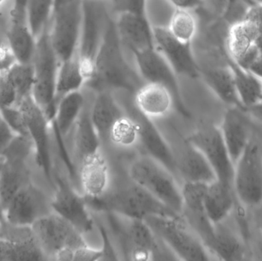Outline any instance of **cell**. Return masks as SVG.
<instances>
[{
	"label": "cell",
	"instance_id": "34",
	"mask_svg": "<svg viewBox=\"0 0 262 261\" xmlns=\"http://www.w3.org/2000/svg\"><path fill=\"white\" fill-rule=\"evenodd\" d=\"M86 81L87 79L83 72L78 53L72 58L60 62L57 76L55 107L64 95L82 90Z\"/></svg>",
	"mask_w": 262,
	"mask_h": 261
},
{
	"label": "cell",
	"instance_id": "2",
	"mask_svg": "<svg viewBox=\"0 0 262 261\" xmlns=\"http://www.w3.org/2000/svg\"><path fill=\"white\" fill-rule=\"evenodd\" d=\"M91 211L113 214L129 219L144 220L149 216L180 217L147 191L131 182V184L115 191L109 190L104 196L88 199Z\"/></svg>",
	"mask_w": 262,
	"mask_h": 261
},
{
	"label": "cell",
	"instance_id": "45",
	"mask_svg": "<svg viewBox=\"0 0 262 261\" xmlns=\"http://www.w3.org/2000/svg\"><path fill=\"white\" fill-rule=\"evenodd\" d=\"M17 137L0 112V154Z\"/></svg>",
	"mask_w": 262,
	"mask_h": 261
},
{
	"label": "cell",
	"instance_id": "47",
	"mask_svg": "<svg viewBox=\"0 0 262 261\" xmlns=\"http://www.w3.org/2000/svg\"><path fill=\"white\" fill-rule=\"evenodd\" d=\"M174 9L194 10L204 5L203 0H166Z\"/></svg>",
	"mask_w": 262,
	"mask_h": 261
},
{
	"label": "cell",
	"instance_id": "10",
	"mask_svg": "<svg viewBox=\"0 0 262 261\" xmlns=\"http://www.w3.org/2000/svg\"><path fill=\"white\" fill-rule=\"evenodd\" d=\"M32 144L30 139L17 136L0 154V191L3 212L12 196L30 182V170L27 159Z\"/></svg>",
	"mask_w": 262,
	"mask_h": 261
},
{
	"label": "cell",
	"instance_id": "32",
	"mask_svg": "<svg viewBox=\"0 0 262 261\" xmlns=\"http://www.w3.org/2000/svg\"><path fill=\"white\" fill-rule=\"evenodd\" d=\"M215 96L229 107H242L237 97L230 66L206 69L200 74Z\"/></svg>",
	"mask_w": 262,
	"mask_h": 261
},
{
	"label": "cell",
	"instance_id": "41",
	"mask_svg": "<svg viewBox=\"0 0 262 261\" xmlns=\"http://www.w3.org/2000/svg\"><path fill=\"white\" fill-rule=\"evenodd\" d=\"M112 7L116 12L132 13L148 17L146 13V0H111Z\"/></svg>",
	"mask_w": 262,
	"mask_h": 261
},
{
	"label": "cell",
	"instance_id": "5",
	"mask_svg": "<svg viewBox=\"0 0 262 261\" xmlns=\"http://www.w3.org/2000/svg\"><path fill=\"white\" fill-rule=\"evenodd\" d=\"M31 230L46 260H72L74 251L87 244L82 233L53 211L38 219Z\"/></svg>",
	"mask_w": 262,
	"mask_h": 261
},
{
	"label": "cell",
	"instance_id": "13",
	"mask_svg": "<svg viewBox=\"0 0 262 261\" xmlns=\"http://www.w3.org/2000/svg\"><path fill=\"white\" fill-rule=\"evenodd\" d=\"M55 193L51 198L52 211L72 224L83 234L96 227L95 219L82 193H79L66 179L57 175L54 179Z\"/></svg>",
	"mask_w": 262,
	"mask_h": 261
},
{
	"label": "cell",
	"instance_id": "4",
	"mask_svg": "<svg viewBox=\"0 0 262 261\" xmlns=\"http://www.w3.org/2000/svg\"><path fill=\"white\" fill-rule=\"evenodd\" d=\"M34 72L32 98L51 121L55 111L57 76L60 61L52 46L49 26L35 39L32 61Z\"/></svg>",
	"mask_w": 262,
	"mask_h": 261
},
{
	"label": "cell",
	"instance_id": "9",
	"mask_svg": "<svg viewBox=\"0 0 262 261\" xmlns=\"http://www.w3.org/2000/svg\"><path fill=\"white\" fill-rule=\"evenodd\" d=\"M232 186L238 202L247 208L262 205V147L251 139L234 165Z\"/></svg>",
	"mask_w": 262,
	"mask_h": 261
},
{
	"label": "cell",
	"instance_id": "46",
	"mask_svg": "<svg viewBox=\"0 0 262 261\" xmlns=\"http://www.w3.org/2000/svg\"><path fill=\"white\" fill-rule=\"evenodd\" d=\"M243 18L256 23L262 28V3L250 5L246 9Z\"/></svg>",
	"mask_w": 262,
	"mask_h": 261
},
{
	"label": "cell",
	"instance_id": "44",
	"mask_svg": "<svg viewBox=\"0 0 262 261\" xmlns=\"http://www.w3.org/2000/svg\"><path fill=\"white\" fill-rule=\"evenodd\" d=\"M101 258H102L101 249L92 248L87 243L74 251L72 260L95 261L101 260Z\"/></svg>",
	"mask_w": 262,
	"mask_h": 261
},
{
	"label": "cell",
	"instance_id": "35",
	"mask_svg": "<svg viewBox=\"0 0 262 261\" xmlns=\"http://www.w3.org/2000/svg\"><path fill=\"white\" fill-rule=\"evenodd\" d=\"M216 227L215 238L208 247L211 255L223 260H243L246 256V249L238 237L232 233L220 229Z\"/></svg>",
	"mask_w": 262,
	"mask_h": 261
},
{
	"label": "cell",
	"instance_id": "16",
	"mask_svg": "<svg viewBox=\"0 0 262 261\" xmlns=\"http://www.w3.org/2000/svg\"><path fill=\"white\" fill-rule=\"evenodd\" d=\"M121 218V235L131 260H168L167 255L177 260L144 220Z\"/></svg>",
	"mask_w": 262,
	"mask_h": 261
},
{
	"label": "cell",
	"instance_id": "27",
	"mask_svg": "<svg viewBox=\"0 0 262 261\" xmlns=\"http://www.w3.org/2000/svg\"><path fill=\"white\" fill-rule=\"evenodd\" d=\"M134 107L152 121L166 117L175 108L170 91L154 83H144L137 89L134 93Z\"/></svg>",
	"mask_w": 262,
	"mask_h": 261
},
{
	"label": "cell",
	"instance_id": "7",
	"mask_svg": "<svg viewBox=\"0 0 262 261\" xmlns=\"http://www.w3.org/2000/svg\"><path fill=\"white\" fill-rule=\"evenodd\" d=\"M82 19L83 0L54 2L49 33L60 62L78 53Z\"/></svg>",
	"mask_w": 262,
	"mask_h": 261
},
{
	"label": "cell",
	"instance_id": "56",
	"mask_svg": "<svg viewBox=\"0 0 262 261\" xmlns=\"http://www.w3.org/2000/svg\"><path fill=\"white\" fill-rule=\"evenodd\" d=\"M1 225H2V224L0 223V228H1Z\"/></svg>",
	"mask_w": 262,
	"mask_h": 261
},
{
	"label": "cell",
	"instance_id": "39",
	"mask_svg": "<svg viewBox=\"0 0 262 261\" xmlns=\"http://www.w3.org/2000/svg\"><path fill=\"white\" fill-rule=\"evenodd\" d=\"M109 140L120 147H131L138 143V127L135 120L126 113L114 125L109 135Z\"/></svg>",
	"mask_w": 262,
	"mask_h": 261
},
{
	"label": "cell",
	"instance_id": "53",
	"mask_svg": "<svg viewBox=\"0 0 262 261\" xmlns=\"http://www.w3.org/2000/svg\"><path fill=\"white\" fill-rule=\"evenodd\" d=\"M4 212H3V203H2L1 191H0V223H4Z\"/></svg>",
	"mask_w": 262,
	"mask_h": 261
},
{
	"label": "cell",
	"instance_id": "43",
	"mask_svg": "<svg viewBox=\"0 0 262 261\" xmlns=\"http://www.w3.org/2000/svg\"><path fill=\"white\" fill-rule=\"evenodd\" d=\"M95 222H96L97 228H98V231L101 234L103 242L102 248H101V251H102L101 260H119L120 258L118 257V253H117L115 248H114L113 243L111 240V238L109 237L108 232L106 230L105 227L98 221L95 220Z\"/></svg>",
	"mask_w": 262,
	"mask_h": 261
},
{
	"label": "cell",
	"instance_id": "14",
	"mask_svg": "<svg viewBox=\"0 0 262 261\" xmlns=\"http://www.w3.org/2000/svg\"><path fill=\"white\" fill-rule=\"evenodd\" d=\"M186 139L205 156L216 179L232 185L234 162L223 140L220 127L212 124H203Z\"/></svg>",
	"mask_w": 262,
	"mask_h": 261
},
{
	"label": "cell",
	"instance_id": "42",
	"mask_svg": "<svg viewBox=\"0 0 262 261\" xmlns=\"http://www.w3.org/2000/svg\"><path fill=\"white\" fill-rule=\"evenodd\" d=\"M18 61L6 34H0V73L7 72Z\"/></svg>",
	"mask_w": 262,
	"mask_h": 261
},
{
	"label": "cell",
	"instance_id": "54",
	"mask_svg": "<svg viewBox=\"0 0 262 261\" xmlns=\"http://www.w3.org/2000/svg\"><path fill=\"white\" fill-rule=\"evenodd\" d=\"M6 32V25L0 21V34Z\"/></svg>",
	"mask_w": 262,
	"mask_h": 261
},
{
	"label": "cell",
	"instance_id": "38",
	"mask_svg": "<svg viewBox=\"0 0 262 261\" xmlns=\"http://www.w3.org/2000/svg\"><path fill=\"white\" fill-rule=\"evenodd\" d=\"M5 73L16 90L20 104L23 99L27 98L32 93L34 81L32 63L18 61Z\"/></svg>",
	"mask_w": 262,
	"mask_h": 261
},
{
	"label": "cell",
	"instance_id": "40",
	"mask_svg": "<svg viewBox=\"0 0 262 261\" xmlns=\"http://www.w3.org/2000/svg\"><path fill=\"white\" fill-rule=\"evenodd\" d=\"M0 112L17 136L29 138L24 115L18 106L0 109Z\"/></svg>",
	"mask_w": 262,
	"mask_h": 261
},
{
	"label": "cell",
	"instance_id": "22",
	"mask_svg": "<svg viewBox=\"0 0 262 261\" xmlns=\"http://www.w3.org/2000/svg\"><path fill=\"white\" fill-rule=\"evenodd\" d=\"M46 260L31 228L10 226L0 228V261Z\"/></svg>",
	"mask_w": 262,
	"mask_h": 261
},
{
	"label": "cell",
	"instance_id": "48",
	"mask_svg": "<svg viewBox=\"0 0 262 261\" xmlns=\"http://www.w3.org/2000/svg\"><path fill=\"white\" fill-rule=\"evenodd\" d=\"M205 2L206 0H203ZM210 4L215 8V10L226 14V12L231 9V7L234 6L237 0H208Z\"/></svg>",
	"mask_w": 262,
	"mask_h": 261
},
{
	"label": "cell",
	"instance_id": "55",
	"mask_svg": "<svg viewBox=\"0 0 262 261\" xmlns=\"http://www.w3.org/2000/svg\"><path fill=\"white\" fill-rule=\"evenodd\" d=\"M249 1H252V4H260V3H262V0H249Z\"/></svg>",
	"mask_w": 262,
	"mask_h": 261
},
{
	"label": "cell",
	"instance_id": "17",
	"mask_svg": "<svg viewBox=\"0 0 262 261\" xmlns=\"http://www.w3.org/2000/svg\"><path fill=\"white\" fill-rule=\"evenodd\" d=\"M262 28L246 18L235 21L229 29L226 49L230 61L248 70L261 56Z\"/></svg>",
	"mask_w": 262,
	"mask_h": 261
},
{
	"label": "cell",
	"instance_id": "29",
	"mask_svg": "<svg viewBox=\"0 0 262 261\" xmlns=\"http://www.w3.org/2000/svg\"><path fill=\"white\" fill-rule=\"evenodd\" d=\"M90 113L92 123L102 141L109 139L114 125L127 113L112 92L100 91L97 92L90 108Z\"/></svg>",
	"mask_w": 262,
	"mask_h": 261
},
{
	"label": "cell",
	"instance_id": "12",
	"mask_svg": "<svg viewBox=\"0 0 262 261\" xmlns=\"http://www.w3.org/2000/svg\"><path fill=\"white\" fill-rule=\"evenodd\" d=\"M133 57L136 69L143 81L166 87L173 98L177 111L184 117H190L182 97L177 75L157 48L133 54Z\"/></svg>",
	"mask_w": 262,
	"mask_h": 261
},
{
	"label": "cell",
	"instance_id": "11",
	"mask_svg": "<svg viewBox=\"0 0 262 261\" xmlns=\"http://www.w3.org/2000/svg\"><path fill=\"white\" fill-rule=\"evenodd\" d=\"M18 106L24 115L28 134L35 153V162L46 179L54 185L50 139L52 121L35 102L32 95L23 99Z\"/></svg>",
	"mask_w": 262,
	"mask_h": 261
},
{
	"label": "cell",
	"instance_id": "6",
	"mask_svg": "<svg viewBox=\"0 0 262 261\" xmlns=\"http://www.w3.org/2000/svg\"><path fill=\"white\" fill-rule=\"evenodd\" d=\"M145 222L177 260L206 261L211 254L183 216H149Z\"/></svg>",
	"mask_w": 262,
	"mask_h": 261
},
{
	"label": "cell",
	"instance_id": "31",
	"mask_svg": "<svg viewBox=\"0 0 262 261\" xmlns=\"http://www.w3.org/2000/svg\"><path fill=\"white\" fill-rule=\"evenodd\" d=\"M90 108L86 105L73 129L74 153L79 162L101 151V138L92 123Z\"/></svg>",
	"mask_w": 262,
	"mask_h": 261
},
{
	"label": "cell",
	"instance_id": "15",
	"mask_svg": "<svg viewBox=\"0 0 262 261\" xmlns=\"http://www.w3.org/2000/svg\"><path fill=\"white\" fill-rule=\"evenodd\" d=\"M51 212V199L30 181L16 192L5 207L4 223L31 228L38 219Z\"/></svg>",
	"mask_w": 262,
	"mask_h": 261
},
{
	"label": "cell",
	"instance_id": "3",
	"mask_svg": "<svg viewBox=\"0 0 262 261\" xmlns=\"http://www.w3.org/2000/svg\"><path fill=\"white\" fill-rule=\"evenodd\" d=\"M130 181L144 188L169 209L182 216L183 198L178 179L164 165L143 155L129 168Z\"/></svg>",
	"mask_w": 262,
	"mask_h": 261
},
{
	"label": "cell",
	"instance_id": "19",
	"mask_svg": "<svg viewBox=\"0 0 262 261\" xmlns=\"http://www.w3.org/2000/svg\"><path fill=\"white\" fill-rule=\"evenodd\" d=\"M207 185L200 182H184L181 185V193L182 216L208 249L215 238L216 227L209 220L205 209L204 197Z\"/></svg>",
	"mask_w": 262,
	"mask_h": 261
},
{
	"label": "cell",
	"instance_id": "25",
	"mask_svg": "<svg viewBox=\"0 0 262 261\" xmlns=\"http://www.w3.org/2000/svg\"><path fill=\"white\" fill-rule=\"evenodd\" d=\"M220 131L234 165L252 139L246 110L241 107H230L225 113Z\"/></svg>",
	"mask_w": 262,
	"mask_h": 261
},
{
	"label": "cell",
	"instance_id": "18",
	"mask_svg": "<svg viewBox=\"0 0 262 261\" xmlns=\"http://www.w3.org/2000/svg\"><path fill=\"white\" fill-rule=\"evenodd\" d=\"M152 26L156 48L175 73L190 78L200 77L201 69L194 56L192 44L177 39L169 32L166 26Z\"/></svg>",
	"mask_w": 262,
	"mask_h": 261
},
{
	"label": "cell",
	"instance_id": "26",
	"mask_svg": "<svg viewBox=\"0 0 262 261\" xmlns=\"http://www.w3.org/2000/svg\"><path fill=\"white\" fill-rule=\"evenodd\" d=\"M78 173L84 197L96 199L109 191L110 168L101 151L83 159L79 162Z\"/></svg>",
	"mask_w": 262,
	"mask_h": 261
},
{
	"label": "cell",
	"instance_id": "21",
	"mask_svg": "<svg viewBox=\"0 0 262 261\" xmlns=\"http://www.w3.org/2000/svg\"><path fill=\"white\" fill-rule=\"evenodd\" d=\"M6 33L18 61L31 63L35 38L29 28L28 0H12L6 17Z\"/></svg>",
	"mask_w": 262,
	"mask_h": 261
},
{
	"label": "cell",
	"instance_id": "24",
	"mask_svg": "<svg viewBox=\"0 0 262 261\" xmlns=\"http://www.w3.org/2000/svg\"><path fill=\"white\" fill-rule=\"evenodd\" d=\"M172 150L179 180L209 184L216 179L213 170L205 156L186 138L183 139L180 147Z\"/></svg>",
	"mask_w": 262,
	"mask_h": 261
},
{
	"label": "cell",
	"instance_id": "23",
	"mask_svg": "<svg viewBox=\"0 0 262 261\" xmlns=\"http://www.w3.org/2000/svg\"><path fill=\"white\" fill-rule=\"evenodd\" d=\"M115 24L123 47L132 55L156 47L152 26L148 17L124 12L117 15Z\"/></svg>",
	"mask_w": 262,
	"mask_h": 261
},
{
	"label": "cell",
	"instance_id": "8",
	"mask_svg": "<svg viewBox=\"0 0 262 261\" xmlns=\"http://www.w3.org/2000/svg\"><path fill=\"white\" fill-rule=\"evenodd\" d=\"M111 18L104 0H83V19L78 55L87 81L93 74L95 60Z\"/></svg>",
	"mask_w": 262,
	"mask_h": 261
},
{
	"label": "cell",
	"instance_id": "50",
	"mask_svg": "<svg viewBox=\"0 0 262 261\" xmlns=\"http://www.w3.org/2000/svg\"><path fill=\"white\" fill-rule=\"evenodd\" d=\"M248 70L252 72L254 75L259 78L262 81V57H260L258 60L255 61L250 67H249Z\"/></svg>",
	"mask_w": 262,
	"mask_h": 261
},
{
	"label": "cell",
	"instance_id": "52",
	"mask_svg": "<svg viewBox=\"0 0 262 261\" xmlns=\"http://www.w3.org/2000/svg\"><path fill=\"white\" fill-rule=\"evenodd\" d=\"M257 223L262 235V205L258 207V215H257Z\"/></svg>",
	"mask_w": 262,
	"mask_h": 261
},
{
	"label": "cell",
	"instance_id": "49",
	"mask_svg": "<svg viewBox=\"0 0 262 261\" xmlns=\"http://www.w3.org/2000/svg\"><path fill=\"white\" fill-rule=\"evenodd\" d=\"M245 110H246L248 114L262 122V101L255 105L245 108Z\"/></svg>",
	"mask_w": 262,
	"mask_h": 261
},
{
	"label": "cell",
	"instance_id": "37",
	"mask_svg": "<svg viewBox=\"0 0 262 261\" xmlns=\"http://www.w3.org/2000/svg\"><path fill=\"white\" fill-rule=\"evenodd\" d=\"M55 0H28L29 28L36 39L49 26Z\"/></svg>",
	"mask_w": 262,
	"mask_h": 261
},
{
	"label": "cell",
	"instance_id": "33",
	"mask_svg": "<svg viewBox=\"0 0 262 261\" xmlns=\"http://www.w3.org/2000/svg\"><path fill=\"white\" fill-rule=\"evenodd\" d=\"M237 97L243 108L262 101V81L252 72L230 61Z\"/></svg>",
	"mask_w": 262,
	"mask_h": 261
},
{
	"label": "cell",
	"instance_id": "28",
	"mask_svg": "<svg viewBox=\"0 0 262 261\" xmlns=\"http://www.w3.org/2000/svg\"><path fill=\"white\" fill-rule=\"evenodd\" d=\"M238 203L233 186L215 179L208 184L204 197L205 209L214 225L223 223Z\"/></svg>",
	"mask_w": 262,
	"mask_h": 261
},
{
	"label": "cell",
	"instance_id": "20",
	"mask_svg": "<svg viewBox=\"0 0 262 261\" xmlns=\"http://www.w3.org/2000/svg\"><path fill=\"white\" fill-rule=\"evenodd\" d=\"M127 113L137 122L138 127L137 145L143 150V155L152 158L164 165L178 179L173 150L154 121L142 115L134 107L132 111Z\"/></svg>",
	"mask_w": 262,
	"mask_h": 261
},
{
	"label": "cell",
	"instance_id": "1",
	"mask_svg": "<svg viewBox=\"0 0 262 261\" xmlns=\"http://www.w3.org/2000/svg\"><path fill=\"white\" fill-rule=\"evenodd\" d=\"M144 83L136 67H131L127 61L115 20L111 18L95 60L93 74L85 86L97 92L122 90L134 94Z\"/></svg>",
	"mask_w": 262,
	"mask_h": 261
},
{
	"label": "cell",
	"instance_id": "36",
	"mask_svg": "<svg viewBox=\"0 0 262 261\" xmlns=\"http://www.w3.org/2000/svg\"><path fill=\"white\" fill-rule=\"evenodd\" d=\"M166 27L177 39L192 44L198 31V20L192 10L174 9Z\"/></svg>",
	"mask_w": 262,
	"mask_h": 261
},
{
	"label": "cell",
	"instance_id": "30",
	"mask_svg": "<svg viewBox=\"0 0 262 261\" xmlns=\"http://www.w3.org/2000/svg\"><path fill=\"white\" fill-rule=\"evenodd\" d=\"M86 105L82 90L68 93L58 101L52 124L60 138L64 139L73 130Z\"/></svg>",
	"mask_w": 262,
	"mask_h": 261
},
{
	"label": "cell",
	"instance_id": "57",
	"mask_svg": "<svg viewBox=\"0 0 262 261\" xmlns=\"http://www.w3.org/2000/svg\"></svg>",
	"mask_w": 262,
	"mask_h": 261
},
{
	"label": "cell",
	"instance_id": "51",
	"mask_svg": "<svg viewBox=\"0 0 262 261\" xmlns=\"http://www.w3.org/2000/svg\"><path fill=\"white\" fill-rule=\"evenodd\" d=\"M12 0H0V20L6 24V17L10 7Z\"/></svg>",
	"mask_w": 262,
	"mask_h": 261
}]
</instances>
